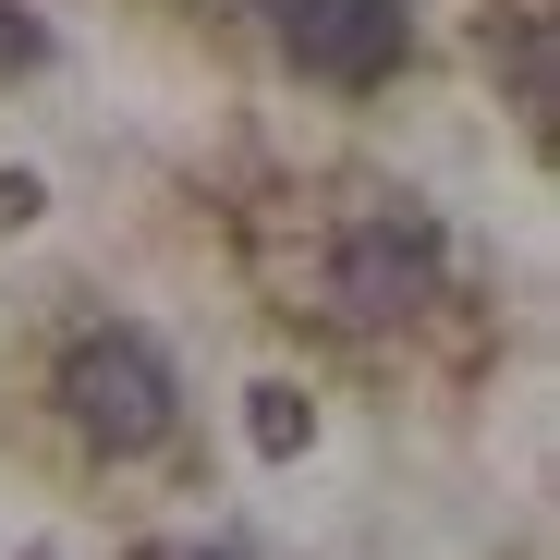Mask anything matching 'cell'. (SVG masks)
Segmentation results:
<instances>
[{
	"label": "cell",
	"instance_id": "obj_2",
	"mask_svg": "<svg viewBox=\"0 0 560 560\" xmlns=\"http://www.w3.org/2000/svg\"><path fill=\"white\" fill-rule=\"evenodd\" d=\"M49 402H61V427L98 451V463H147V451L183 427V378H171V353H159L147 329H122V317H98V329L61 341Z\"/></svg>",
	"mask_w": 560,
	"mask_h": 560
},
{
	"label": "cell",
	"instance_id": "obj_3",
	"mask_svg": "<svg viewBox=\"0 0 560 560\" xmlns=\"http://www.w3.org/2000/svg\"><path fill=\"white\" fill-rule=\"evenodd\" d=\"M256 13H268V49L305 85H390L415 61V13L402 0H256Z\"/></svg>",
	"mask_w": 560,
	"mask_h": 560
},
{
	"label": "cell",
	"instance_id": "obj_4",
	"mask_svg": "<svg viewBox=\"0 0 560 560\" xmlns=\"http://www.w3.org/2000/svg\"><path fill=\"white\" fill-rule=\"evenodd\" d=\"M244 439H256V463H305L317 451V402L293 378H268V390H244Z\"/></svg>",
	"mask_w": 560,
	"mask_h": 560
},
{
	"label": "cell",
	"instance_id": "obj_7",
	"mask_svg": "<svg viewBox=\"0 0 560 560\" xmlns=\"http://www.w3.org/2000/svg\"><path fill=\"white\" fill-rule=\"evenodd\" d=\"M147 560H220V548H147Z\"/></svg>",
	"mask_w": 560,
	"mask_h": 560
},
{
	"label": "cell",
	"instance_id": "obj_1",
	"mask_svg": "<svg viewBox=\"0 0 560 560\" xmlns=\"http://www.w3.org/2000/svg\"><path fill=\"white\" fill-rule=\"evenodd\" d=\"M439 280H451V244L415 196H317L305 256L280 268V293H293V317L378 341V329H415L439 305Z\"/></svg>",
	"mask_w": 560,
	"mask_h": 560
},
{
	"label": "cell",
	"instance_id": "obj_5",
	"mask_svg": "<svg viewBox=\"0 0 560 560\" xmlns=\"http://www.w3.org/2000/svg\"><path fill=\"white\" fill-rule=\"evenodd\" d=\"M37 208H49V183H37V171H0V232H25Z\"/></svg>",
	"mask_w": 560,
	"mask_h": 560
},
{
	"label": "cell",
	"instance_id": "obj_8",
	"mask_svg": "<svg viewBox=\"0 0 560 560\" xmlns=\"http://www.w3.org/2000/svg\"><path fill=\"white\" fill-rule=\"evenodd\" d=\"M13 560H49V548H13Z\"/></svg>",
	"mask_w": 560,
	"mask_h": 560
},
{
	"label": "cell",
	"instance_id": "obj_6",
	"mask_svg": "<svg viewBox=\"0 0 560 560\" xmlns=\"http://www.w3.org/2000/svg\"><path fill=\"white\" fill-rule=\"evenodd\" d=\"M0 61H49V37H37V25L13 13V0H0Z\"/></svg>",
	"mask_w": 560,
	"mask_h": 560
}]
</instances>
